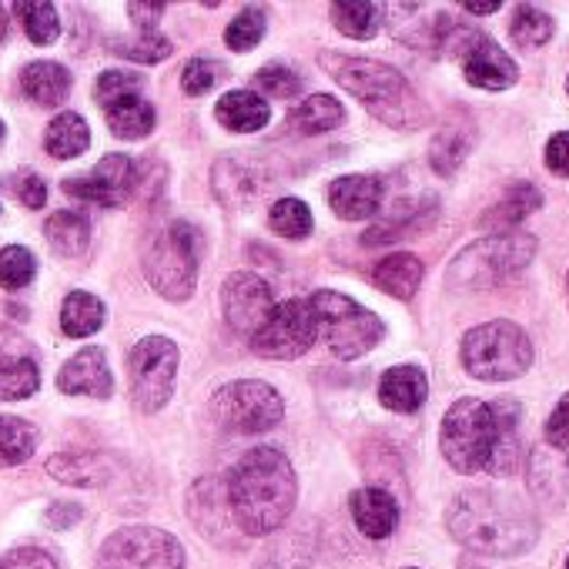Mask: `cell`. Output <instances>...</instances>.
<instances>
[{
	"label": "cell",
	"mask_w": 569,
	"mask_h": 569,
	"mask_svg": "<svg viewBox=\"0 0 569 569\" xmlns=\"http://www.w3.org/2000/svg\"><path fill=\"white\" fill-rule=\"evenodd\" d=\"M224 492L244 539L274 536L296 512L299 476L281 449L254 446L231 466L224 479Z\"/></svg>",
	"instance_id": "cell-1"
},
{
	"label": "cell",
	"mask_w": 569,
	"mask_h": 569,
	"mask_svg": "<svg viewBox=\"0 0 569 569\" xmlns=\"http://www.w3.org/2000/svg\"><path fill=\"white\" fill-rule=\"evenodd\" d=\"M449 536L479 556L512 559L536 546L539 519L519 499L492 489H466L446 509Z\"/></svg>",
	"instance_id": "cell-2"
},
{
	"label": "cell",
	"mask_w": 569,
	"mask_h": 569,
	"mask_svg": "<svg viewBox=\"0 0 569 569\" xmlns=\"http://www.w3.org/2000/svg\"><path fill=\"white\" fill-rule=\"evenodd\" d=\"M319 64L329 71V78L339 88H346L382 124L399 128V131H416L429 124L426 101L412 91V84L392 64H382L372 58H352L339 51H322Z\"/></svg>",
	"instance_id": "cell-3"
},
{
	"label": "cell",
	"mask_w": 569,
	"mask_h": 569,
	"mask_svg": "<svg viewBox=\"0 0 569 569\" xmlns=\"http://www.w3.org/2000/svg\"><path fill=\"white\" fill-rule=\"evenodd\" d=\"M204 238L191 221H171L154 231L141 254V271L154 296L168 302H188L198 289V264H201Z\"/></svg>",
	"instance_id": "cell-4"
},
{
	"label": "cell",
	"mask_w": 569,
	"mask_h": 569,
	"mask_svg": "<svg viewBox=\"0 0 569 569\" xmlns=\"http://www.w3.org/2000/svg\"><path fill=\"white\" fill-rule=\"evenodd\" d=\"M536 258V238L529 231L486 234L462 248L446 268V281L462 292H482L516 278Z\"/></svg>",
	"instance_id": "cell-5"
},
{
	"label": "cell",
	"mask_w": 569,
	"mask_h": 569,
	"mask_svg": "<svg viewBox=\"0 0 569 569\" xmlns=\"http://www.w3.org/2000/svg\"><path fill=\"white\" fill-rule=\"evenodd\" d=\"M309 309L316 316L319 339H326L329 352L336 359H342V362L362 359L386 336L382 319L376 312H369L366 306H359L356 299L342 296V292L322 289V292H316L309 299Z\"/></svg>",
	"instance_id": "cell-6"
},
{
	"label": "cell",
	"mask_w": 569,
	"mask_h": 569,
	"mask_svg": "<svg viewBox=\"0 0 569 569\" xmlns=\"http://www.w3.org/2000/svg\"><path fill=\"white\" fill-rule=\"evenodd\" d=\"M459 359L472 379L509 382V379H519L522 372H529L532 342L516 322L499 319V322H486V326H476L472 332H466V339L459 346Z\"/></svg>",
	"instance_id": "cell-7"
},
{
	"label": "cell",
	"mask_w": 569,
	"mask_h": 569,
	"mask_svg": "<svg viewBox=\"0 0 569 569\" xmlns=\"http://www.w3.org/2000/svg\"><path fill=\"white\" fill-rule=\"evenodd\" d=\"M439 446H442L446 462L456 472H462V476L486 472L492 446H496V419H492L489 402H482V399L452 402V409L446 412L442 429H439Z\"/></svg>",
	"instance_id": "cell-8"
},
{
	"label": "cell",
	"mask_w": 569,
	"mask_h": 569,
	"mask_svg": "<svg viewBox=\"0 0 569 569\" xmlns=\"http://www.w3.org/2000/svg\"><path fill=\"white\" fill-rule=\"evenodd\" d=\"M211 419L238 436H258L284 419V402L274 386L261 379H238L211 396Z\"/></svg>",
	"instance_id": "cell-9"
},
{
	"label": "cell",
	"mask_w": 569,
	"mask_h": 569,
	"mask_svg": "<svg viewBox=\"0 0 569 569\" xmlns=\"http://www.w3.org/2000/svg\"><path fill=\"white\" fill-rule=\"evenodd\" d=\"M178 346L164 336H148L128 352V382L131 402L138 412L154 416L171 402L178 379Z\"/></svg>",
	"instance_id": "cell-10"
},
{
	"label": "cell",
	"mask_w": 569,
	"mask_h": 569,
	"mask_svg": "<svg viewBox=\"0 0 569 569\" xmlns=\"http://www.w3.org/2000/svg\"><path fill=\"white\" fill-rule=\"evenodd\" d=\"M98 569H184V546L158 526H121L101 542Z\"/></svg>",
	"instance_id": "cell-11"
},
{
	"label": "cell",
	"mask_w": 569,
	"mask_h": 569,
	"mask_svg": "<svg viewBox=\"0 0 569 569\" xmlns=\"http://www.w3.org/2000/svg\"><path fill=\"white\" fill-rule=\"evenodd\" d=\"M316 339H319V329H316V316H312L309 302L289 299L271 309L264 326L251 336V349L261 359L292 362V359L306 356L316 346Z\"/></svg>",
	"instance_id": "cell-12"
},
{
	"label": "cell",
	"mask_w": 569,
	"mask_h": 569,
	"mask_svg": "<svg viewBox=\"0 0 569 569\" xmlns=\"http://www.w3.org/2000/svg\"><path fill=\"white\" fill-rule=\"evenodd\" d=\"M64 191L78 201H88V204L124 208L138 191V164L128 154H108L88 174L68 178Z\"/></svg>",
	"instance_id": "cell-13"
},
{
	"label": "cell",
	"mask_w": 569,
	"mask_h": 569,
	"mask_svg": "<svg viewBox=\"0 0 569 569\" xmlns=\"http://www.w3.org/2000/svg\"><path fill=\"white\" fill-rule=\"evenodd\" d=\"M274 309L271 284L254 271H231L221 284V316L234 336H254Z\"/></svg>",
	"instance_id": "cell-14"
},
{
	"label": "cell",
	"mask_w": 569,
	"mask_h": 569,
	"mask_svg": "<svg viewBox=\"0 0 569 569\" xmlns=\"http://www.w3.org/2000/svg\"><path fill=\"white\" fill-rule=\"evenodd\" d=\"M188 516L198 526V532L211 542V546H224V549H238L244 542L231 506H228V492H224V479L221 476H204L191 486L188 492Z\"/></svg>",
	"instance_id": "cell-15"
},
{
	"label": "cell",
	"mask_w": 569,
	"mask_h": 569,
	"mask_svg": "<svg viewBox=\"0 0 569 569\" xmlns=\"http://www.w3.org/2000/svg\"><path fill=\"white\" fill-rule=\"evenodd\" d=\"M462 64V78L466 84L472 88H482V91H506L519 81V68L516 61L492 41L479 31V38L462 51L459 58Z\"/></svg>",
	"instance_id": "cell-16"
},
{
	"label": "cell",
	"mask_w": 569,
	"mask_h": 569,
	"mask_svg": "<svg viewBox=\"0 0 569 569\" xmlns=\"http://www.w3.org/2000/svg\"><path fill=\"white\" fill-rule=\"evenodd\" d=\"M58 389L64 396H91V399H111L114 376L108 366V352L101 346H88L78 356H71L58 372Z\"/></svg>",
	"instance_id": "cell-17"
},
{
	"label": "cell",
	"mask_w": 569,
	"mask_h": 569,
	"mask_svg": "<svg viewBox=\"0 0 569 569\" xmlns=\"http://www.w3.org/2000/svg\"><path fill=\"white\" fill-rule=\"evenodd\" d=\"M268 171L261 161L254 158H221L214 168H211V188L214 194L231 204V208H241L248 201H254L264 188H268Z\"/></svg>",
	"instance_id": "cell-18"
},
{
	"label": "cell",
	"mask_w": 569,
	"mask_h": 569,
	"mask_svg": "<svg viewBox=\"0 0 569 569\" xmlns=\"http://www.w3.org/2000/svg\"><path fill=\"white\" fill-rule=\"evenodd\" d=\"M326 194H329V208L342 221H366V218L379 214L386 184L376 174H342L329 184Z\"/></svg>",
	"instance_id": "cell-19"
},
{
	"label": "cell",
	"mask_w": 569,
	"mask_h": 569,
	"mask_svg": "<svg viewBox=\"0 0 569 569\" xmlns=\"http://www.w3.org/2000/svg\"><path fill=\"white\" fill-rule=\"evenodd\" d=\"M492 419H496V446L489 456L486 472L492 476H512L519 469V462L526 459V446H522V406L516 399H496L489 402Z\"/></svg>",
	"instance_id": "cell-20"
},
{
	"label": "cell",
	"mask_w": 569,
	"mask_h": 569,
	"mask_svg": "<svg viewBox=\"0 0 569 569\" xmlns=\"http://www.w3.org/2000/svg\"><path fill=\"white\" fill-rule=\"evenodd\" d=\"M436 198H422V201H396V208L376 221L366 234H362V244H389V241H399L406 234H422L432 221H436Z\"/></svg>",
	"instance_id": "cell-21"
},
{
	"label": "cell",
	"mask_w": 569,
	"mask_h": 569,
	"mask_svg": "<svg viewBox=\"0 0 569 569\" xmlns=\"http://www.w3.org/2000/svg\"><path fill=\"white\" fill-rule=\"evenodd\" d=\"M349 509H352V519H356L359 532L369 536V539H386L399 526V502L382 486L356 489L352 499H349Z\"/></svg>",
	"instance_id": "cell-22"
},
{
	"label": "cell",
	"mask_w": 569,
	"mask_h": 569,
	"mask_svg": "<svg viewBox=\"0 0 569 569\" xmlns=\"http://www.w3.org/2000/svg\"><path fill=\"white\" fill-rule=\"evenodd\" d=\"M526 482L532 489L536 499H546V502H562L566 492H569V459L562 449H552V446H536L529 456H526Z\"/></svg>",
	"instance_id": "cell-23"
},
{
	"label": "cell",
	"mask_w": 569,
	"mask_h": 569,
	"mask_svg": "<svg viewBox=\"0 0 569 569\" xmlns=\"http://www.w3.org/2000/svg\"><path fill=\"white\" fill-rule=\"evenodd\" d=\"M316 559V532L309 526L278 529L271 542L258 552L254 569H312Z\"/></svg>",
	"instance_id": "cell-24"
},
{
	"label": "cell",
	"mask_w": 569,
	"mask_h": 569,
	"mask_svg": "<svg viewBox=\"0 0 569 569\" xmlns=\"http://www.w3.org/2000/svg\"><path fill=\"white\" fill-rule=\"evenodd\" d=\"M429 399V379L419 366H392L379 379V402L389 412L412 416L426 406Z\"/></svg>",
	"instance_id": "cell-25"
},
{
	"label": "cell",
	"mask_w": 569,
	"mask_h": 569,
	"mask_svg": "<svg viewBox=\"0 0 569 569\" xmlns=\"http://www.w3.org/2000/svg\"><path fill=\"white\" fill-rule=\"evenodd\" d=\"M48 476L64 482V486H78V489H98L111 482V459L101 452H84V449H68L48 459Z\"/></svg>",
	"instance_id": "cell-26"
},
{
	"label": "cell",
	"mask_w": 569,
	"mask_h": 569,
	"mask_svg": "<svg viewBox=\"0 0 569 569\" xmlns=\"http://www.w3.org/2000/svg\"><path fill=\"white\" fill-rule=\"evenodd\" d=\"M101 111L108 118L111 134L121 138V141H141L158 124V111L144 94H121V98L108 101Z\"/></svg>",
	"instance_id": "cell-27"
},
{
	"label": "cell",
	"mask_w": 569,
	"mask_h": 569,
	"mask_svg": "<svg viewBox=\"0 0 569 569\" xmlns=\"http://www.w3.org/2000/svg\"><path fill=\"white\" fill-rule=\"evenodd\" d=\"M71 71L58 61H34L21 71V91L38 108H58L71 98Z\"/></svg>",
	"instance_id": "cell-28"
},
{
	"label": "cell",
	"mask_w": 569,
	"mask_h": 569,
	"mask_svg": "<svg viewBox=\"0 0 569 569\" xmlns=\"http://www.w3.org/2000/svg\"><path fill=\"white\" fill-rule=\"evenodd\" d=\"M422 261L409 251H396L389 258H382L372 271V281H376V289L399 299V302H409L416 292H419V284H422Z\"/></svg>",
	"instance_id": "cell-29"
},
{
	"label": "cell",
	"mask_w": 569,
	"mask_h": 569,
	"mask_svg": "<svg viewBox=\"0 0 569 569\" xmlns=\"http://www.w3.org/2000/svg\"><path fill=\"white\" fill-rule=\"evenodd\" d=\"M214 118H218V124H224L234 134H254L271 121V108L264 98H258L251 91H228L224 98H218Z\"/></svg>",
	"instance_id": "cell-30"
},
{
	"label": "cell",
	"mask_w": 569,
	"mask_h": 569,
	"mask_svg": "<svg viewBox=\"0 0 569 569\" xmlns=\"http://www.w3.org/2000/svg\"><path fill=\"white\" fill-rule=\"evenodd\" d=\"M542 204V194L536 184H516L509 188L479 221L482 231H492V234H502V231H516L536 208Z\"/></svg>",
	"instance_id": "cell-31"
},
{
	"label": "cell",
	"mask_w": 569,
	"mask_h": 569,
	"mask_svg": "<svg viewBox=\"0 0 569 569\" xmlns=\"http://www.w3.org/2000/svg\"><path fill=\"white\" fill-rule=\"evenodd\" d=\"M472 144H476L472 121H452V124L439 128V134L429 144V164H432V171L442 174V178L456 174L462 168V161L469 158Z\"/></svg>",
	"instance_id": "cell-32"
},
{
	"label": "cell",
	"mask_w": 569,
	"mask_h": 569,
	"mask_svg": "<svg viewBox=\"0 0 569 569\" xmlns=\"http://www.w3.org/2000/svg\"><path fill=\"white\" fill-rule=\"evenodd\" d=\"M346 121V108L339 98L332 94H309L306 101H299L292 111H289V128L296 134H326V131H336L339 124Z\"/></svg>",
	"instance_id": "cell-33"
},
{
	"label": "cell",
	"mask_w": 569,
	"mask_h": 569,
	"mask_svg": "<svg viewBox=\"0 0 569 569\" xmlns=\"http://www.w3.org/2000/svg\"><path fill=\"white\" fill-rule=\"evenodd\" d=\"M44 238L61 258H81L91 244V221L81 211H58L44 221Z\"/></svg>",
	"instance_id": "cell-34"
},
{
	"label": "cell",
	"mask_w": 569,
	"mask_h": 569,
	"mask_svg": "<svg viewBox=\"0 0 569 569\" xmlns=\"http://www.w3.org/2000/svg\"><path fill=\"white\" fill-rule=\"evenodd\" d=\"M88 148H91V128L74 111L58 114L44 131V151L58 161H71V158L84 154Z\"/></svg>",
	"instance_id": "cell-35"
},
{
	"label": "cell",
	"mask_w": 569,
	"mask_h": 569,
	"mask_svg": "<svg viewBox=\"0 0 569 569\" xmlns=\"http://www.w3.org/2000/svg\"><path fill=\"white\" fill-rule=\"evenodd\" d=\"M329 14L332 24L352 41H372L382 28V8L369 4V0H339L329 8Z\"/></svg>",
	"instance_id": "cell-36"
},
{
	"label": "cell",
	"mask_w": 569,
	"mask_h": 569,
	"mask_svg": "<svg viewBox=\"0 0 569 569\" xmlns=\"http://www.w3.org/2000/svg\"><path fill=\"white\" fill-rule=\"evenodd\" d=\"M38 429L21 416H0V469L24 466L38 452Z\"/></svg>",
	"instance_id": "cell-37"
},
{
	"label": "cell",
	"mask_w": 569,
	"mask_h": 569,
	"mask_svg": "<svg viewBox=\"0 0 569 569\" xmlns=\"http://www.w3.org/2000/svg\"><path fill=\"white\" fill-rule=\"evenodd\" d=\"M104 326V302L91 292H71L61 306V329L68 339H88Z\"/></svg>",
	"instance_id": "cell-38"
},
{
	"label": "cell",
	"mask_w": 569,
	"mask_h": 569,
	"mask_svg": "<svg viewBox=\"0 0 569 569\" xmlns=\"http://www.w3.org/2000/svg\"><path fill=\"white\" fill-rule=\"evenodd\" d=\"M41 389V362L38 356H21L0 366V402H21Z\"/></svg>",
	"instance_id": "cell-39"
},
{
	"label": "cell",
	"mask_w": 569,
	"mask_h": 569,
	"mask_svg": "<svg viewBox=\"0 0 569 569\" xmlns=\"http://www.w3.org/2000/svg\"><path fill=\"white\" fill-rule=\"evenodd\" d=\"M268 224L274 234L281 238H292V241H302L312 234L316 228V218L309 211V204L302 198H278L268 211Z\"/></svg>",
	"instance_id": "cell-40"
},
{
	"label": "cell",
	"mask_w": 569,
	"mask_h": 569,
	"mask_svg": "<svg viewBox=\"0 0 569 569\" xmlns=\"http://www.w3.org/2000/svg\"><path fill=\"white\" fill-rule=\"evenodd\" d=\"M18 14L24 21L28 38L38 48H48V44L58 41V34H61V14H58L54 4H48V0H31V4H18Z\"/></svg>",
	"instance_id": "cell-41"
},
{
	"label": "cell",
	"mask_w": 569,
	"mask_h": 569,
	"mask_svg": "<svg viewBox=\"0 0 569 569\" xmlns=\"http://www.w3.org/2000/svg\"><path fill=\"white\" fill-rule=\"evenodd\" d=\"M268 31V14L261 8H244L224 31V44L234 51V54H248L261 44Z\"/></svg>",
	"instance_id": "cell-42"
},
{
	"label": "cell",
	"mask_w": 569,
	"mask_h": 569,
	"mask_svg": "<svg viewBox=\"0 0 569 569\" xmlns=\"http://www.w3.org/2000/svg\"><path fill=\"white\" fill-rule=\"evenodd\" d=\"M552 31H556L552 18L542 14L539 8H516V18H512V24H509V38H512L519 48H529V51L542 48V44L552 38Z\"/></svg>",
	"instance_id": "cell-43"
},
{
	"label": "cell",
	"mask_w": 569,
	"mask_h": 569,
	"mask_svg": "<svg viewBox=\"0 0 569 569\" xmlns=\"http://www.w3.org/2000/svg\"><path fill=\"white\" fill-rule=\"evenodd\" d=\"M111 51L118 58H128V61H138V64H161L164 58H171L174 44L164 34L151 31V34H138V38H118L111 44Z\"/></svg>",
	"instance_id": "cell-44"
},
{
	"label": "cell",
	"mask_w": 569,
	"mask_h": 569,
	"mask_svg": "<svg viewBox=\"0 0 569 569\" xmlns=\"http://www.w3.org/2000/svg\"><path fill=\"white\" fill-rule=\"evenodd\" d=\"M38 274V258L24 244H8L0 248V284L4 289H28Z\"/></svg>",
	"instance_id": "cell-45"
},
{
	"label": "cell",
	"mask_w": 569,
	"mask_h": 569,
	"mask_svg": "<svg viewBox=\"0 0 569 569\" xmlns=\"http://www.w3.org/2000/svg\"><path fill=\"white\" fill-rule=\"evenodd\" d=\"M254 88L268 98H299L302 91V78L299 71H292L289 64H264L254 74Z\"/></svg>",
	"instance_id": "cell-46"
},
{
	"label": "cell",
	"mask_w": 569,
	"mask_h": 569,
	"mask_svg": "<svg viewBox=\"0 0 569 569\" xmlns=\"http://www.w3.org/2000/svg\"><path fill=\"white\" fill-rule=\"evenodd\" d=\"M221 74H224V68L218 61H211V58H191L184 64V71H181V91L191 94V98H201V94H208L221 81Z\"/></svg>",
	"instance_id": "cell-47"
},
{
	"label": "cell",
	"mask_w": 569,
	"mask_h": 569,
	"mask_svg": "<svg viewBox=\"0 0 569 569\" xmlns=\"http://www.w3.org/2000/svg\"><path fill=\"white\" fill-rule=\"evenodd\" d=\"M141 91H144V74L138 71H104L94 84V98L101 108L121 94H141Z\"/></svg>",
	"instance_id": "cell-48"
},
{
	"label": "cell",
	"mask_w": 569,
	"mask_h": 569,
	"mask_svg": "<svg viewBox=\"0 0 569 569\" xmlns=\"http://www.w3.org/2000/svg\"><path fill=\"white\" fill-rule=\"evenodd\" d=\"M0 569H61V566L41 546H18V549L0 556Z\"/></svg>",
	"instance_id": "cell-49"
},
{
	"label": "cell",
	"mask_w": 569,
	"mask_h": 569,
	"mask_svg": "<svg viewBox=\"0 0 569 569\" xmlns=\"http://www.w3.org/2000/svg\"><path fill=\"white\" fill-rule=\"evenodd\" d=\"M11 191H14V198H18L24 208H31V211H38V208L48 204V181H44L41 174H34V171H21V174L11 181Z\"/></svg>",
	"instance_id": "cell-50"
},
{
	"label": "cell",
	"mask_w": 569,
	"mask_h": 569,
	"mask_svg": "<svg viewBox=\"0 0 569 569\" xmlns=\"http://www.w3.org/2000/svg\"><path fill=\"white\" fill-rule=\"evenodd\" d=\"M546 446L552 449H569V392L556 402V409L546 419Z\"/></svg>",
	"instance_id": "cell-51"
},
{
	"label": "cell",
	"mask_w": 569,
	"mask_h": 569,
	"mask_svg": "<svg viewBox=\"0 0 569 569\" xmlns=\"http://www.w3.org/2000/svg\"><path fill=\"white\" fill-rule=\"evenodd\" d=\"M21 356H38V349L18 329L0 322V366L11 362V359H21Z\"/></svg>",
	"instance_id": "cell-52"
},
{
	"label": "cell",
	"mask_w": 569,
	"mask_h": 569,
	"mask_svg": "<svg viewBox=\"0 0 569 569\" xmlns=\"http://www.w3.org/2000/svg\"><path fill=\"white\" fill-rule=\"evenodd\" d=\"M546 168L559 178H569V131H559L546 144Z\"/></svg>",
	"instance_id": "cell-53"
},
{
	"label": "cell",
	"mask_w": 569,
	"mask_h": 569,
	"mask_svg": "<svg viewBox=\"0 0 569 569\" xmlns=\"http://www.w3.org/2000/svg\"><path fill=\"white\" fill-rule=\"evenodd\" d=\"M84 519V506L81 502H54V506H48V512H44V522L51 526V529H71V526H78Z\"/></svg>",
	"instance_id": "cell-54"
},
{
	"label": "cell",
	"mask_w": 569,
	"mask_h": 569,
	"mask_svg": "<svg viewBox=\"0 0 569 569\" xmlns=\"http://www.w3.org/2000/svg\"><path fill=\"white\" fill-rule=\"evenodd\" d=\"M128 14H131V21H134L144 34H151L154 24L164 18V4H161V0H151V4H148V0H138V4H128Z\"/></svg>",
	"instance_id": "cell-55"
},
{
	"label": "cell",
	"mask_w": 569,
	"mask_h": 569,
	"mask_svg": "<svg viewBox=\"0 0 569 569\" xmlns=\"http://www.w3.org/2000/svg\"><path fill=\"white\" fill-rule=\"evenodd\" d=\"M462 11L486 18V14H496L499 11V0H462Z\"/></svg>",
	"instance_id": "cell-56"
},
{
	"label": "cell",
	"mask_w": 569,
	"mask_h": 569,
	"mask_svg": "<svg viewBox=\"0 0 569 569\" xmlns=\"http://www.w3.org/2000/svg\"><path fill=\"white\" fill-rule=\"evenodd\" d=\"M4 38H8V11L0 8V44H4Z\"/></svg>",
	"instance_id": "cell-57"
},
{
	"label": "cell",
	"mask_w": 569,
	"mask_h": 569,
	"mask_svg": "<svg viewBox=\"0 0 569 569\" xmlns=\"http://www.w3.org/2000/svg\"><path fill=\"white\" fill-rule=\"evenodd\" d=\"M0 141H4V121H0Z\"/></svg>",
	"instance_id": "cell-58"
},
{
	"label": "cell",
	"mask_w": 569,
	"mask_h": 569,
	"mask_svg": "<svg viewBox=\"0 0 569 569\" xmlns=\"http://www.w3.org/2000/svg\"><path fill=\"white\" fill-rule=\"evenodd\" d=\"M462 569H482V566H462Z\"/></svg>",
	"instance_id": "cell-59"
},
{
	"label": "cell",
	"mask_w": 569,
	"mask_h": 569,
	"mask_svg": "<svg viewBox=\"0 0 569 569\" xmlns=\"http://www.w3.org/2000/svg\"><path fill=\"white\" fill-rule=\"evenodd\" d=\"M566 91H569V78H566Z\"/></svg>",
	"instance_id": "cell-60"
},
{
	"label": "cell",
	"mask_w": 569,
	"mask_h": 569,
	"mask_svg": "<svg viewBox=\"0 0 569 569\" xmlns=\"http://www.w3.org/2000/svg\"><path fill=\"white\" fill-rule=\"evenodd\" d=\"M402 569H416V566H402Z\"/></svg>",
	"instance_id": "cell-61"
},
{
	"label": "cell",
	"mask_w": 569,
	"mask_h": 569,
	"mask_svg": "<svg viewBox=\"0 0 569 569\" xmlns=\"http://www.w3.org/2000/svg\"><path fill=\"white\" fill-rule=\"evenodd\" d=\"M566 569H569V556H566Z\"/></svg>",
	"instance_id": "cell-62"
}]
</instances>
